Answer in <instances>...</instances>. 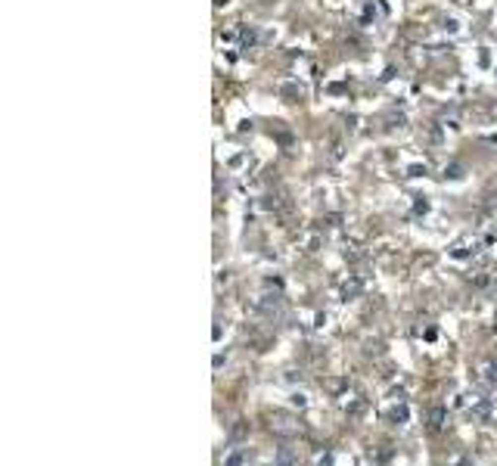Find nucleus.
<instances>
[{
  "label": "nucleus",
  "mask_w": 497,
  "mask_h": 466,
  "mask_svg": "<svg viewBox=\"0 0 497 466\" xmlns=\"http://www.w3.org/2000/svg\"><path fill=\"white\" fill-rule=\"evenodd\" d=\"M242 463H246V451L242 448H230L224 454V466H242Z\"/></svg>",
  "instance_id": "6"
},
{
  "label": "nucleus",
  "mask_w": 497,
  "mask_h": 466,
  "mask_svg": "<svg viewBox=\"0 0 497 466\" xmlns=\"http://www.w3.org/2000/svg\"><path fill=\"white\" fill-rule=\"evenodd\" d=\"M447 466H472V460H466V457H450Z\"/></svg>",
  "instance_id": "9"
},
{
  "label": "nucleus",
  "mask_w": 497,
  "mask_h": 466,
  "mask_svg": "<svg viewBox=\"0 0 497 466\" xmlns=\"http://www.w3.org/2000/svg\"><path fill=\"white\" fill-rule=\"evenodd\" d=\"M339 404L345 407V410H351V413H357V410H361V407H364V401H361V398H354V395H351V398H348V395H345V398H342Z\"/></svg>",
  "instance_id": "7"
},
{
  "label": "nucleus",
  "mask_w": 497,
  "mask_h": 466,
  "mask_svg": "<svg viewBox=\"0 0 497 466\" xmlns=\"http://www.w3.org/2000/svg\"><path fill=\"white\" fill-rule=\"evenodd\" d=\"M444 419H447V410H444V407H435V410L429 413V429H432V432H442Z\"/></svg>",
  "instance_id": "5"
},
{
  "label": "nucleus",
  "mask_w": 497,
  "mask_h": 466,
  "mask_svg": "<svg viewBox=\"0 0 497 466\" xmlns=\"http://www.w3.org/2000/svg\"><path fill=\"white\" fill-rule=\"evenodd\" d=\"M332 460H336V457H332V451H327V454H320V457H317V466H332Z\"/></svg>",
  "instance_id": "8"
},
{
  "label": "nucleus",
  "mask_w": 497,
  "mask_h": 466,
  "mask_svg": "<svg viewBox=\"0 0 497 466\" xmlns=\"http://www.w3.org/2000/svg\"><path fill=\"white\" fill-rule=\"evenodd\" d=\"M383 416L388 419V423H395V426H407V423H410V407H407V401L398 395L391 404L383 407Z\"/></svg>",
  "instance_id": "2"
},
{
  "label": "nucleus",
  "mask_w": 497,
  "mask_h": 466,
  "mask_svg": "<svg viewBox=\"0 0 497 466\" xmlns=\"http://www.w3.org/2000/svg\"><path fill=\"white\" fill-rule=\"evenodd\" d=\"M271 432L280 435V438H292V435L302 432V423H298L295 416H289V413H274L271 416Z\"/></svg>",
  "instance_id": "1"
},
{
  "label": "nucleus",
  "mask_w": 497,
  "mask_h": 466,
  "mask_svg": "<svg viewBox=\"0 0 497 466\" xmlns=\"http://www.w3.org/2000/svg\"><path fill=\"white\" fill-rule=\"evenodd\" d=\"M479 382L488 389H497V360H485L479 367Z\"/></svg>",
  "instance_id": "3"
},
{
  "label": "nucleus",
  "mask_w": 497,
  "mask_h": 466,
  "mask_svg": "<svg viewBox=\"0 0 497 466\" xmlns=\"http://www.w3.org/2000/svg\"><path fill=\"white\" fill-rule=\"evenodd\" d=\"M274 466H298V457L292 448H276L274 454Z\"/></svg>",
  "instance_id": "4"
}]
</instances>
